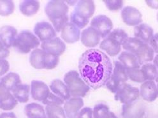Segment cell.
<instances>
[{
  "mask_svg": "<svg viewBox=\"0 0 158 118\" xmlns=\"http://www.w3.org/2000/svg\"><path fill=\"white\" fill-rule=\"evenodd\" d=\"M80 75L87 85L96 90L105 86L113 73V65L103 52L91 49L84 52L79 60Z\"/></svg>",
  "mask_w": 158,
  "mask_h": 118,
  "instance_id": "cell-1",
  "label": "cell"
},
{
  "mask_svg": "<svg viewBox=\"0 0 158 118\" xmlns=\"http://www.w3.org/2000/svg\"><path fill=\"white\" fill-rule=\"evenodd\" d=\"M64 82L73 98H83L90 90V87L76 71L68 72L64 76Z\"/></svg>",
  "mask_w": 158,
  "mask_h": 118,
  "instance_id": "cell-2",
  "label": "cell"
},
{
  "mask_svg": "<svg viewBox=\"0 0 158 118\" xmlns=\"http://www.w3.org/2000/svg\"><path fill=\"white\" fill-rule=\"evenodd\" d=\"M40 41L32 32L24 30L19 33L15 39L13 47L15 50L22 54H27L32 50L38 48Z\"/></svg>",
  "mask_w": 158,
  "mask_h": 118,
  "instance_id": "cell-3",
  "label": "cell"
},
{
  "mask_svg": "<svg viewBox=\"0 0 158 118\" xmlns=\"http://www.w3.org/2000/svg\"><path fill=\"white\" fill-rule=\"evenodd\" d=\"M140 97V90L128 83H123L115 94V99L123 104L131 103Z\"/></svg>",
  "mask_w": 158,
  "mask_h": 118,
  "instance_id": "cell-4",
  "label": "cell"
},
{
  "mask_svg": "<svg viewBox=\"0 0 158 118\" xmlns=\"http://www.w3.org/2000/svg\"><path fill=\"white\" fill-rule=\"evenodd\" d=\"M146 110L145 104L138 99L130 104H123L121 116L123 118H143Z\"/></svg>",
  "mask_w": 158,
  "mask_h": 118,
  "instance_id": "cell-5",
  "label": "cell"
},
{
  "mask_svg": "<svg viewBox=\"0 0 158 118\" xmlns=\"http://www.w3.org/2000/svg\"><path fill=\"white\" fill-rule=\"evenodd\" d=\"M47 16L50 21L61 18L68 15V6L61 0H52L48 2L45 8Z\"/></svg>",
  "mask_w": 158,
  "mask_h": 118,
  "instance_id": "cell-6",
  "label": "cell"
},
{
  "mask_svg": "<svg viewBox=\"0 0 158 118\" xmlns=\"http://www.w3.org/2000/svg\"><path fill=\"white\" fill-rule=\"evenodd\" d=\"M91 27L100 34L102 38L106 37L113 29L112 20L105 15H100L94 17L91 22Z\"/></svg>",
  "mask_w": 158,
  "mask_h": 118,
  "instance_id": "cell-7",
  "label": "cell"
},
{
  "mask_svg": "<svg viewBox=\"0 0 158 118\" xmlns=\"http://www.w3.org/2000/svg\"><path fill=\"white\" fill-rule=\"evenodd\" d=\"M33 31L35 36L42 43L56 37L57 35V32L52 25L45 21L38 22L35 26Z\"/></svg>",
  "mask_w": 158,
  "mask_h": 118,
  "instance_id": "cell-8",
  "label": "cell"
},
{
  "mask_svg": "<svg viewBox=\"0 0 158 118\" xmlns=\"http://www.w3.org/2000/svg\"><path fill=\"white\" fill-rule=\"evenodd\" d=\"M121 18L123 21L129 26H136L142 24V15L135 7L127 6L121 10Z\"/></svg>",
  "mask_w": 158,
  "mask_h": 118,
  "instance_id": "cell-9",
  "label": "cell"
},
{
  "mask_svg": "<svg viewBox=\"0 0 158 118\" xmlns=\"http://www.w3.org/2000/svg\"><path fill=\"white\" fill-rule=\"evenodd\" d=\"M66 45L60 38L55 37L41 43V48L45 52L59 57L66 50Z\"/></svg>",
  "mask_w": 158,
  "mask_h": 118,
  "instance_id": "cell-10",
  "label": "cell"
},
{
  "mask_svg": "<svg viewBox=\"0 0 158 118\" xmlns=\"http://www.w3.org/2000/svg\"><path fill=\"white\" fill-rule=\"evenodd\" d=\"M30 91L33 99L42 102L46 99L51 93L48 86L44 82L38 80L31 81Z\"/></svg>",
  "mask_w": 158,
  "mask_h": 118,
  "instance_id": "cell-11",
  "label": "cell"
},
{
  "mask_svg": "<svg viewBox=\"0 0 158 118\" xmlns=\"http://www.w3.org/2000/svg\"><path fill=\"white\" fill-rule=\"evenodd\" d=\"M101 39L100 34L91 26L83 30L81 36L82 43L88 48H94L98 45Z\"/></svg>",
  "mask_w": 158,
  "mask_h": 118,
  "instance_id": "cell-12",
  "label": "cell"
},
{
  "mask_svg": "<svg viewBox=\"0 0 158 118\" xmlns=\"http://www.w3.org/2000/svg\"><path fill=\"white\" fill-rule=\"evenodd\" d=\"M140 96L145 101L151 102L157 98V85L154 81H146L140 88Z\"/></svg>",
  "mask_w": 158,
  "mask_h": 118,
  "instance_id": "cell-13",
  "label": "cell"
},
{
  "mask_svg": "<svg viewBox=\"0 0 158 118\" xmlns=\"http://www.w3.org/2000/svg\"><path fill=\"white\" fill-rule=\"evenodd\" d=\"M17 36V29L12 26L5 25L0 28V41L8 49L13 46Z\"/></svg>",
  "mask_w": 158,
  "mask_h": 118,
  "instance_id": "cell-14",
  "label": "cell"
},
{
  "mask_svg": "<svg viewBox=\"0 0 158 118\" xmlns=\"http://www.w3.org/2000/svg\"><path fill=\"white\" fill-rule=\"evenodd\" d=\"M61 33L63 40L68 43H75L81 39V30L70 22L65 25Z\"/></svg>",
  "mask_w": 158,
  "mask_h": 118,
  "instance_id": "cell-15",
  "label": "cell"
},
{
  "mask_svg": "<svg viewBox=\"0 0 158 118\" xmlns=\"http://www.w3.org/2000/svg\"><path fill=\"white\" fill-rule=\"evenodd\" d=\"M83 107L84 101L82 98L71 97L64 104V110L66 117H77Z\"/></svg>",
  "mask_w": 158,
  "mask_h": 118,
  "instance_id": "cell-16",
  "label": "cell"
},
{
  "mask_svg": "<svg viewBox=\"0 0 158 118\" xmlns=\"http://www.w3.org/2000/svg\"><path fill=\"white\" fill-rule=\"evenodd\" d=\"M95 4L92 0H81L78 1L75 10L77 14L89 19L95 12Z\"/></svg>",
  "mask_w": 158,
  "mask_h": 118,
  "instance_id": "cell-17",
  "label": "cell"
},
{
  "mask_svg": "<svg viewBox=\"0 0 158 118\" xmlns=\"http://www.w3.org/2000/svg\"><path fill=\"white\" fill-rule=\"evenodd\" d=\"M154 33L153 29L146 24H140L134 27L135 37L139 39L145 44L149 45Z\"/></svg>",
  "mask_w": 158,
  "mask_h": 118,
  "instance_id": "cell-18",
  "label": "cell"
},
{
  "mask_svg": "<svg viewBox=\"0 0 158 118\" xmlns=\"http://www.w3.org/2000/svg\"><path fill=\"white\" fill-rule=\"evenodd\" d=\"M100 48L108 55L114 57L119 54L122 45L114 39L106 37L100 43Z\"/></svg>",
  "mask_w": 158,
  "mask_h": 118,
  "instance_id": "cell-19",
  "label": "cell"
},
{
  "mask_svg": "<svg viewBox=\"0 0 158 118\" xmlns=\"http://www.w3.org/2000/svg\"><path fill=\"white\" fill-rule=\"evenodd\" d=\"M50 88L53 93L62 98L64 101H67L71 98L66 85L60 80H53L50 85Z\"/></svg>",
  "mask_w": 158,
  "mask_h": 118,
  "instance_id": "cell-20",
  "label": "cell"
},
{
  "mask_svg": "<svg viewBox=\"0 0 158 118\" xmlns=\"http://www.w3.org/2000/svg\"><path fill=\"white\" fill-rule=\"evenodd\" d=\"M45 51L42 48H36L29 56V62L36 69H45Z\"/></svg>",
  "mask_w": 158,
  "mask_h": 118,
  "instance_id": "cell-21",
  "label": "cell"
},
{
  "mask_svg": "<svg viewBox=\"0 0 158 118\" xmlns=\"http://www.w3.org/2000/svg\"><path fill=\"white\" fill-rule=\"evenodd\" d=\"M24 112L27 118H47L44 107L36 103H30L25 106Z\"/></svg>",
  "mask_w": 158,
  "mask_h": 118,
  "instance_id": "cell-22",
  "label": "cell"
},
{
  "mask_svg": "<svg viewBox=\"0 0 158 118\" xmlns=\"http://www.w3.org/2000/svg\"><path fill=\"white\" fill-rule=\"evenodd\" d=\"M119 61L127 69L135 68H140V65L138 62V58L135 54L127 51H124L118 56Z\"/></svg>",
  "mask_w": 158,
  "mask_h": 118,
  "instance_id": "cell-23",
  "label": "cell"
},
{
  "mask_svg": "<svg viewBox=\"0 0 158 118\" xmlns=\"http://www.w3.org/2000/svg\"><path fill=\"white\" fill-rule=\"evenodd\" d=\"M20 11L23 15L31 17L37 14L40 9V3L36 0H24L19 5Z\"/></svg>",
  "mask_w": 158,
  "mask_h": 118,
  "instance_id": "cell-24",
  "label": "cell"
},
{
  "mask_svg": "<svg viewBox=\"0 0 158 118\" xmlns=\"http://www.w3.org/2000/svg\"><path fill=\"white\" fill-rule=\"evenodd\" d=\"M154 52L148 44H145L135 55L140 65L154 61Z\"/></svg>",
  "mask_w": 158,
  "mask_h": 118,
  "instance_id": "cell-25",
  "label": "cell"
},
{
  "mask_svg": "<svg viewBox=\"0 0 158 118\" xmlns=\"http://www.w3.org/2000/svg\"><path fill=\"white\" fill-rule=\"evenodd\" d=\"M0 82L10 91L12 92L17 86L21 84V79L17 73H10L0 78Z\"/></svg>",
  "mask_w": 158,
  "mask_h": 118,
  "instance_id": "cell-26",
  "label": "cell"
},
{
  "mask_svg": "<svg viewBox=\"0 0 158 118\" xmlns=\"http://www.w3.org/2000/svg\"><path fill=\"white\" fill-rule=\"evenodd\" d=\"M30 86L27 84H21L17 86L12 92V95L18 102L26 103L29 98Z\"/></svg>",
  "mask_w": 158,
  "mask_h": 118,
  "instance_id": "cell-27",
  "label": "cell"
},
{
  "mask_svg": "<svg viewBox=\"0 0 158 118\" xmlns=\"http://www.w3.org/2000/svg\"><path fill=\"white\" fill-rule=\"evenodd\" d=\"M93 112L94 118H118L115 113L110 110L107 105L102 103L96 105Z\"/></svg>",
  "mask_w": 158,
  "mask_h": 118,
  "instance_id": "cell-28",
  "label": "cell"
},
{
  "mask_svg": "<svg viewBox=\"0 0 158 118\" xmlns=\"http://www.w3.org/2000/svg\"><path fill=\"white\" fill-rule=\"evenodd\" d=\"M145 44V43L135 37H128L123 43L122 47L126 51L136 54Z\"/></svg>",
  "mask_w": 158,
  "mask_h": 118,
  "instance_id": "cell-29",
  "label": "cell"
},
{
  "mask_svg": "<svg viewBox=\"0 0 158 118\" xmlns=\"http://www.w3.org/2000/svg\"><path fill=\"white\" fill-rule=\"evenodd\" d=\"M112 77L119 81L121 84L126 83V81L129 80L127 69L118 61H115L114 63Z\"/></svg>",
  "mask_w": 158,
  "mask_h": 118,
  "instance_id": "cell-30",
  "label": "cell"
},
{
  "mask_svg": "<svg viewBox=\"0 0 158 118\" xmlns=\"http://www.w3.org/2000/svg\"><path fill=\"white\" fill-rule=\"evenodd\" d=\"M47 118H67L61 105H46Z\"/></svg>",
  "mask_w": 158,
  "mask_h": 118,
  "instance_id": "cell-31",
  "label": "cell"
},
{
  "mask_svg": "<svg viewBox=\"0 0 158 118\" xmlns=\"http://www.w3.org/2000/svg\"><path fill=\"white\" fill-rule=\"evenodd\" d=\"M140 68L147 81L156 80L158 74V68L154 64L147 63L142 65Z\"/></svg>",
  "mask_w": 158,
  "mask_h": 118,
  "instance_id": "cell-32",
  "label": "cell"
},
{
  "mask_svg": "<svg viewBox=\"0 0 158 118\" xmlns=\"http://www.w3.org/2000/svg\"><path fill=\"white\" fill-rule=\"evenodd\" d=\"M127 72L129 80L133 82L143 83L147 81L141 68L130 69H127Z\"/></svg>",
  "mask_w": 158,
  "mask_h": 118,
  "instance_id": "cell-33",
  "label": "cell"
},
{
  "mask_svg": "<svg viewBox=\"0 0 158 118\" xmlns=\"http://www.w3.org/2000/svg\"><path fill=\"white\" fill-rule=\"evenodd\" d=\"M14 4L11 0H0V16L7 17L14 12Z\"/></svg>",
  "mask_w": 158,
  "mask_h": 118,
  "instance_id": "cell-34",
  "label": "cell"
},
{
  "mask_svg": "<svg viewBox=\"0 0 158 118\" xmlns=\"http://www.w3.org/2000/svg\"><path fill=\"white\" fill-rule=\"evenodd\" d=\"M89 22V19L79 15L74 12H73L70 15V22L79 29L84 28L88 24Z\"/></svg>",
  "mask_w": 158,
  "mask_h": 118,
  "instance_id": "cell-35",
  "label": "cell"
},
{
  "mask_svg": "<svg viewBox=\"0 0 158 118\" xmlns=\"http://www.w3.org/2000/svg\"><path fill=\"white\" fill-rule=\"evenodd\" d=\"M107 37L114 39V40L117 41L122 45L123 43L129 36H128L127 33L124 30H123V29H116L112 31V32L108 34Z\"/></svg>",
  "mask_w": 158,
  "mask_h": 118,
  "instance_id": "cell-36",
  "label": "cell"
},
{
  "mask_svg": "<svg viewBox=\"0 0 158 118\" xmlns=\"http://www.w3.org/2000/svg\"><path fill=\"white\" fill-rule=\"evenodd\" d=\"M59 62V57L45 52V69L51 70L56 68Z\"/></svg>",
  "mask_w": 158,
  "mask_h": 118,
  "instance_id": "cell-37",
  "label": "cell"
},
{
  "mask_svg": "<svg viewBox=\"0 0 158 118\" xmlns=\"http://www.w3.org/2000/svg\"><path fill=\"white\" fill-rule=\"evenodd\" d=\"M103 3L111 12H117L123 8L124 2L122 0H105Z\"/></svg>",
  "mask_w": 158,
  "mask_h": 118,
  "instance_id": "cell-38",
  "label": "cell"
},
{
  "mask_svg": "<svg viewBox=\"0 0 158 118\" xmlns=\"http://www.w3.org/2000/svg\"><path fill=\"white\" fill-rule=\"evenodd\" d=\"M42 103L45 105H62L64 104V101L60 97L51 92Z\"/></svg>",
  "mask_w": 158,
  "mask_h": 118,
  "instance_id": "cell-39",
  "label": "cell"
},
{
  "mask_svg": "<svg viewBox=\"0 0 158 118\" xmlns=\"http://www.w3.org/2000/svg\"><path fill=\"white\" fill-rule=\"evenodd\" d=\"M51 22H52V25L54 28L55 31L56 32H61L65 25L69 22V17L67 15L61 18L52 20Z\"/></svg>",
  "mask_w": 158,
  "mask_h": 118,
  "instance_id": "cell-40",
  "label": "cell"
},
{
  "mask_svg": "<svg viewBox=\"0 0 158 118\" xmlns=\"http://www.w3.org/2000/svg\"><path fill=\"white\" fill-rule=\"evenodd\" d=\"M18 104V101L13 95L10 96L8 100L5 102L0 103V109L3 111H11L14 109Z\"/></svg>",
  "mask_w": 158,
  "mask_h": 118,
  "instance_id": "cell-41",
  "label": "cell"
},
{
  "mask_svg": "<svg viewBox=\"0 0 158 118\" xmlns=\"http://www.w3.org/2000/svg\"><path fill=\"white\" fill-rule=\"evenodd\" d=\"M122 84L111 76L110 79L106 83L105 86L110 92L115 94Z\"/></svg>",
  "mask_w": 158,
  "mask_h": 118,
  "instance_id": "cell-42",
  "label": "cell"
},
{
  "mask_svg": "<svg viewBox=\"0 0 158 118\" xmlns=\"http://www.w3.org/2000/svg\"><path fill=\"white\" fill-rule=\"evenodd\" d=\"M12 95L11 92L0 82V103L8 100Z\"/></svg>",
  "mask_w": 158,
  "mask_h": 118,
  "instance_id": "cell-43",
  "label": "cell"
},
{
  "mask_svg": "<svg viewBox=\"0 0 158 118\" xmlns=\"http://www.w3.org/2000/svg\"><path fill=\"white\" fill-rule=\"evenodd\" d=\"M77 118H94L93 109L89 107L82 108L78 114Z\"/></svg>",
  "mask_w": 158,
  "mask_h": 118,
  "instance_id": "cell-44",
  "label": "cell"
},
{
  "mask_svg": "<svg viewBox=\"0 0 158 118\" xmlns=\"http://www.w3.org/2000/svg\"><path fill=\"white\" fill-rule=\"evenodd\" d=\"M10 64L6 59L0 60V77L4 76L9 70Z\"/></svg>",
  "mask_w": 158,
  "mask_h": 118,
  "instance_id": "cell-45",
  "label": "cell"
},
{
  "mask_svg": "<svg viewBox=\"0 0 158 118\" xmlns=\"http://www.w3.org/2000/svg\"><path fill=\"white\" fill-rule=\"evenodd\" d=\"M154 53L158 54V33L154 34L149 43Z\"/></svg>",
  "mask_w": 158,
  "mask_h": 118,
  "instance_id": "cell-46",
  "label": "cell"
},
{
  "mask_svg": "<svg viewBox=\"0 0 158 118\" xmlns=\"http://www.w3.org/2000/svg\"><path fill=\"white\" fill-rule=\"evenodd\" d=\"M10 54V51L8 48H5L3 43L0 41V60L5 59L8 57Z\"/></svg>",
  "mask_w": 158,
  "mask_h": 118,
  "instance_id": "cell-47",
  "label": "cell"
},
{
  "mask_svg": "<svg viewBox=\"0 0 158 118\" xmlns=\"http://www.w3.org/2000/svg\"><path fill=\"white\" fill-rule=\"evenodd\" d=\"M145 3L148 6L152 9L158 10V0H147Z\"/></svg>",
  "mask_w": 158,
  "mask_h": 118,
  "instance_id": "cell-48",
  "label": "cell"
},
{
  "mask_svg": "<svg viewBox=\"0 0 158 118\" xmlns=\"http://www.w3.org/2000/svg\"><path fill=\"white\" fill-rule=\"evenodd\" d=\"M0 118H17L13 112H3L0 114Z\"/></svg>",
  "mask_w": 158,
  "mask_h": 118,
  "instance_id": "cell-49",
  "label": "cell"
},
{
  "mask_svg": "<svg viewBox=\"0 0 158 118\" xmlns=\"http://www.w3.org/2000/svg\"><path fill=\"white\" fill-rule=\"evenodd\" d=\"M64 2L66 3L67 5L74 6V5H77L78 1H64Z\"/></svg>",
  "mask_w": 158,
  "mask_h": 118,
  "instance_id": "cell-50",
  "label": "cell"
},
{
  "mask_svg": "<svg viewBox=\"0 0 158 118\" xmlns=\"http://www.w3.org/2000/svg\"><path fill=\"white\" fill-rule=\"evenodd\" d=\"M153 62H154V64L158 68V54L154 57Z\"/></svg>",
  "mask_w": 158,
  "mask_h": 118,
  "instance_id": "cell-51",
  "label": "cell"
},
{
  "mask_svg": "<svg viewBox=\"0 0 158 118\" xmlns=\"http://www.w3.org/2000/svg\"><path fill=\"white\" fill-rule=\"evenodd\" d=\"M155 81H156V83H158V74H157V77H156V79Z\"/></svg>",
  "mask_w": 158,
  "mask_h": 118,
  "instance_id": "cell-52",
  "label": "cell"
},
{
  "mask_svg": "<svg viewBox=\"0 0 158 118\" xmlns=\"http://www.w3.org/2000/svg\"><path fill=\"white\" fill-rule=\"evenodd\" d=\"M157 95H158V83L157 84ZM158 97V96H157Z\"/></svg>",
  "mask_w": 158,
  "mask_h": 118,
  "instance_id": "cell-53",
  "label": "cell"
},
{
  "mask_svg": "<svg viewBox=\"0 0 158 118\" xmlns=\"http://www.w3.org/2000/svg\"><path fill=\"white\" fill-rule=\"evenodd\" d=\"M157 21H158V13H157Z\"/></svg>",
  "mask_w": 158,
  "mask_h": 118,
  "instance_id": "cell-54",
  "label": "cell"
},
{
  "mask_svg": "<svg viewBox=\"0 0 158 118\" xmlns=\"http://www.w3.org/2000/svg\"><path fill=\"white\" fill-rule=\"evenodd\" d=\"M67 118H77V117H67Z\"/></svg>",
  "mask_w": 158,
  "mask_h": 118,
  "instance_id": "cell-55",
  "label": "cell"
}]
</instances>
